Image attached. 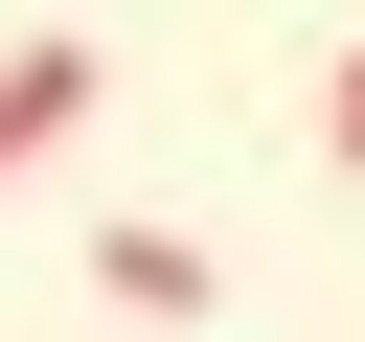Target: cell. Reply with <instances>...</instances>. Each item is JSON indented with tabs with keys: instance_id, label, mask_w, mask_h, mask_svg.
<instances>
[{
	"instance_id": "1",
	"label": "cell",
	"mask_w": 365,
	"mask_h": 342,
	"mask_svg": "<svg viewBox=\"0 0 365 342\" xmlns=\"http://www.w3.org/2000/svg\"><path fill=\"white\" fill-rule=\"evenodd\" d=\"M91 91H114V46H68V23H46V46H0V182H23V160H46Z\"/></svg>"
},
{
	"instance_id": "2",
	"label": "cell",
	"mask_w": 365,
	"mask_h": 342,
	"mask_svg": "<svg viewBox=\"0 0 365 342\" xmlns=\"http://www.w3.org/2000/svg\"><path fill=\"white\" fill-rule=\"evenodd\" d=\"M91 296H114V319H205V251H182V228H91Z\"/></svg>"
},
{
	"instance_id": "3",
	"label": "cell",
	"mask_w": 365,
	"mask_h": 342,
	"mask_svg": "<svg viewBox=\"0 0 365 342\" xmlns=\"http://www.w3.org/2000/svg\"><path fill=\"white\" fill-rule=\"evenodd\" d=\"M319 160H342V182H365V46H342V68H319Z\"/></svg>"
}]
</instances>
